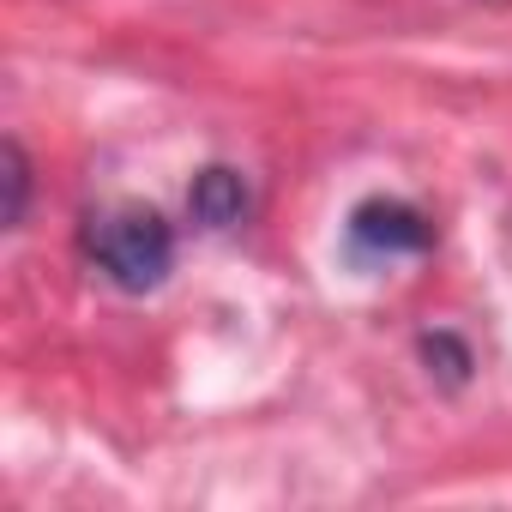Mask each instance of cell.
<instances>
[{
    "label": "cell",
    "mask_w": 512,
    "mask_h": 512,
    "mask_svg": "<svg viewBox=\"0 0 512 512\" xmlns=\"http://www.w3.org/2000/svg\"><path fill=\"white\" fill-rule=\"evenodd\" d=\"M85 253L97 260V272L127 290V296H145L169 278L175 266V229L151 211V205H115L103 217H91L85 229Z\"/></svg>",
    "instance_id": "1"
},
{
    "label": "cell",
    "mask_w": 512,
    "mask_h": 512,
    "mask_svg": "<svg viewBox=\"0 0 512 512\" xmlns=\"http://www.w3.org/2000/svg\"><path fill=\"white\" fill-rule=\"evenodd\" d=\"M434 241V223L410 199H362L350 211V247L374 253V260H398V253H422Z\"/></svg>",
    "instance_id": "2"
},
{
    "label": "cell",
    "mask_w": 512,
    "mask_h": 512,
    "mask_svg": "<svg viewBox=\"0 0 512 512\" xmlns=\"http://www.w3.org/2000/svg\"><path fill=\"white\" fill-rule=\"evenodd\" d=\"M247 205H253V193H247L241 169H229V163L199 169L193 187H187V211H193L199 229H235L247 217Z\"/></svg>",
    "instance_id": "3"
},
{
    "label": "cell",
    "mask_w": 512,
    "mask_h": 512,
    "mask_svg": "<svg viewBox=\"0 0 512 512\" xmlns=\"http://www.w3.org/2000/svg\"><path fill=\"white\" fill-rule=\"evenodd\" d=\"M422 362H428V374H440V380H464L470 374V350L452 338V332H434V338H422Z\"/></svg>",
    "instance_id": "4"
},
{
    "label": "cell",
    "mask_w": 512,
    "mask_h": 512,
    "mask_svg": "<svg viewBox=\"0 0 512 512\" xmlns=\"http://www.w3.org/2000/svg\"><path fill=\"white\" fill-rule=\"evenodd\" d=\"M25 205H31V157L19 139H7V229L25 223Z\"/></svg>",
    "instance_id": "5"
}]
</instances>
